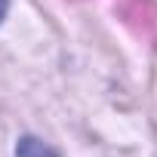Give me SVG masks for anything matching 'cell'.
I'll use <instances>...</instances> for the list:
<instances>
[{"mask_svg":"<svg viewBox=\"0 0 157 157\" xmlns=\"http://www.w3.org/2000/svg\"><path fill=\"white\" fill-rule=\"evenodd\" d=\"M120 16L136 28V34L154 37V22H157L154 0H123L120 3Z\"/></svg>","mask_w":157,"mask_h":157,"instance_id":"cell-1","label":"cell"},{"mask_svg":"<svg viewBox=\"0 0 157 157\" xmlns=\"http://www.w3.org/2000/svg\"><path fill=\"white\" fill-rule=\"evenodd\" d=\"M3 13H6V0H0V19H3Z\"/></svg>","mask_w":157,"mask_h":157,"instance_id":"cell-3","label":"cell"},{"mask_svg":"<svg viewBox=\"0 0 157 157\" xmlns=\"http://www.w3.org/2000/svg\"><path fill=\"white\" fill-rule=\"evenodd\" d=\"M16 157H59L49 145H43L40 139H31V136H25L22 142H19V148H16Z\"/></svg>","mask_w":157,"mask_h":157,"instance_id":"cell-2","label":"cell"}]
</instances>
